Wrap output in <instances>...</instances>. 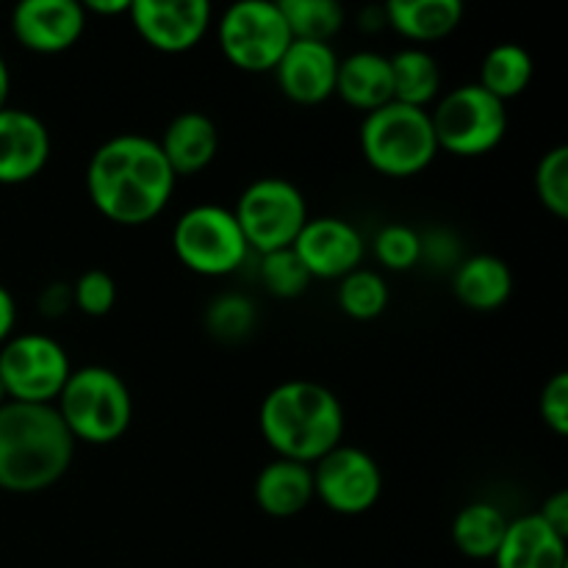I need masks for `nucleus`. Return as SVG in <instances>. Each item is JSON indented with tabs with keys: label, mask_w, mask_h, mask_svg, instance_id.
<instances>
[{
	"label": "nucleus",
	"mask_w": 568,
	"mask_h": 568,
	"mask_svg": "<svg viewBox=\"0 0 568 568\" xmlns=\"http://www.w3.org/2000/svg\"><path fill=\"white\" fill-rule=\"evenodd\" d=\"M175 181L159 142L139 133L103 142L87 166V192L94 209L128 227L153 222L170 203Z\"/></svg>",
	"instance_id": "obj_1"
},
{
	"label": "nucleus",
	"mask_w": 568,
	"mask_h": 568,
	"mask_svg": "<svg viewBox=\"0 0 568 568\" xmlns=\"http://www.w3.org/2000/svg\"><path fill=\"white\" fill-rule=\"evenodd\" d=\"M75 438L53 405H0V491L39 494L70 471Z\"/></svg>",
	"instance_id": "obj_2"
},
{
	"label": "nucleus",
	"mask_w": 568,
	"mask_h": 568,
	"mask_svg": "<svg viewBox=\"0 0 568 568\" xmlns=\"http://www.w3.org/2000/svg\"><path fill=\"white\" fill-rule=\"evenodd\" d=\"M258 427L277 458L314 466L344 442V408L314 381H286L261 403Z\"/></svg>",
	"instance_id": "obj_3"
},
{
	"label": "nucleus",
	"mask_w": 568,
	"mask_h": 568,
	"mask_svg": "<svg viewBox=\"0 0 568 568\" xmlns=\"http://www.w3.org/2000/svg\"><path fill=\"white\" fill-rule=\"evenodd\" d=\"M53 408L75 442L114 444L131 427L133 399L125 381L105 366L72 369Z\"/></svg>",
	"instance_id": "obj_4"
},
{
	"label": "nucleus",
	"mask_w": 568,
	"mask_h": 568,
	"mask_svg": "<svg viewBox=\"0 0 568 568\" xmlns=\"http://www.w3.org/2000/svg\"><path fill=\"white\" fill-rule=\"evenodd\" d=\"M361 153L381 175H419L438 155L430 111L394 100L383 109L369 111L361 122Z\"/></svg>",
	"instance_id": "obj_5"
},
{
	"label": "nucleus",
	"mask_w": 568,
	"mask_h": 568,
	"mask_svg": "<svg viewBox=\"0 0 568 568\" xmlns=\"http://www.w3.org/2000/svg\"><path fill=\"white\" fill-rule=\"evenodd\" d=\"M438 150L475 159L497 148L508 133V109L480 83H466L438 100L430 111Z\"/></svg>",
	"instance_id": "obj_6"
},
{
	"label": "nucleus",
	"mask_w": 568,
	"mask_h": 568,
	"mask_svg": "<svg viewBox=\"0 0 568 568\" xmlns=\"http://www.w3.org/2000/svg\"><path fill=\"white\" fill-rule=\"evenodd\" d=\"M233 216L247 247L258 255L292 247L311 220L303 192L286 178H258L250 183L239 197Z\"/></svg>",
	"instance_id": "obj_7"
},
{
	"label": "nucleus",
	"mask_w": 568,
	"mask_h": 568,
	"mask_svg": "<svg viewBox=\"0 0 568 568\" xmlns=\"http://www.w3.org/2000/svg\"><path fill=\"white\" fill-rule=\"evenodd\" d=\"M172 247L186 270L205 277L233 275L250 253L236 216L222 205L189 209L175 222Z\"/></svg>",
	"instance_id": "obj_8"
},
{
	"label": "nucleus",
	"mask_w": 568,
	"mask_h": 568,
	"mask_svg": "<svg viewBox=\"0 0 568 568\" xmlns=\"http://www.w3.org/2000/svg\"><path fill=\"white\" fill-rule=\"evenodd\" d=\"M220 48L236 70L272 72L292 44L286 20L272 0H239L216 26Z\"/></svg>",
	"instance_id": "obj_9"
},
{
	"label": "nucleus",
	"mask_w": 568,
	"mask_h": 568,
	"mask_svg": "<svg viewBox=\"0 0 568 568\" xmlns=\"http://www.w3.org/2000/svg\"><path fill=\"white\" fill-rule=\"evenodd\" d=\"M70 372L64 347L42 333L11 336L0 347V383L9 403L53 405Z\"/></svg>",
	"instance_id": "obj_10"
},
{
	"label": "nucleus",
	"mask_w": 568,
	"mask_h": 568,
	"mask_svg": "<svg viewBox=\"0 0 568 568\" xmlns=\"http://www.w3.org/2000/svg\"><path fill=\"white\" fill-rule=\"evenodd\" d=\"M314 475V497L325 503L338 516H361L372 510L381 499L383 475L369 453L349 444L336 449L311 466Z\"/></svg>",
	"instance_id": "obj_11"
},
{
	"label": "nucleus",
	"mask_w": 568,
	"mask_h": 568,
	"mask_svg": "<svg viewBox=\"0 0 568 568\" xmlns=\"http://www.w3.org/2000/svg\"><path fill=\"white\" fill-rule=\"evenodd\" d=\"M128 14L150 48L170 55L197 48L211 26L205 0H133Z\"/></svg>",
	"instance_id": "obj_12"
},
{
	"label": "nucleus",
	"mask_w": 568,
	"mask_h": 568,
	"mask_svg": "<svg viewBox=\"0 0 568 568\" xmlns=\"http://www.w3.org/2000/svg\"><path fill=\"white\" fill-rule=\"evenodd\" d=\"M292 250L303 261L305 272L320 281H342L349 272L361 270L366 244L358 227L338 216H316L305 222Z\"/></svg>",
	"instance_id": "obj_13"
},
{
	"label": "nucleus",
	"mask_w": 568,
	"mask_h": 568,
	"mask_svg": "<svg viewBox=\"0 0 568 568\" xmlns=\"http://www.w3.org/2000/svg\"><path fill=\"white\" fill-rule=\"evenodd\" d=\"M83 31L87 11L75 0H22L11 11V33L31 53H64Z\"/></svg>",
	"instance_id": "obj_14"
},
{
	"label": "nucleus",
	"mask_w": 568,
	"mask_h": 568,
	"mask_svg": "<svg viewBox=\"0 0 568 568\" xmlns=\"http://www.w3.org/2000/svg\"><path fill=\"white\" fill-rule=\"evenodd\" d=\"M272 72H275L277 87L288 100L300 105H316L336 94L338 55L325 42L292 39V44Z\"/></svg>",
	"instance_id": "obj_15"
},
{
	"label": "nucleus",
	"mask_w": 568,
	"mask_h": 568,
	"mask_svg": "<svg viewBox=\"0 0 568 568\" xmlns=\"http://www.w3.org/2000/svg\"><path fill=\"white\" fill-rule=\"evenodd\" d=\"M50 159V133L37 114L26 109H0V183H28Z\"/></svg>",
	"instance_id": "obj_16"
},
{
	"label": "nucleus",
	"mask_w": 568,
	"mask_h": 568,
	"mask_svg": "<svg viewBox=\"0 0 568 568\" xmlns=\"http://www.w3.org/2000/svg\"><path fill=\"white\" fill-rule=\"evenodd\" d=\"M159 150L166 159L175 178L203 172L220 150V131L214 120L203 111H183L170 125L164 128V136L159 139Z\"/></svg>",
	"instance_id": "obj_17"
},
{
	"label": "nucleus",
	"mask_w": 568,
	"mask_h": 568,
	"mask_svg": "<svg viewBox=\"0 0 568 568\" xmlns=\"http://www.w3.org/2000/svg\"><path fill=\"white\" fill-rule=\"evenodd\" d=\"M258 508L272 519H292L303 514L314 499V475L311 466L294 460H272L258 471L253 486Z\"/></svg>",
	"instance_id": "obj_18"
},
{
	"label": "nucleus",
	"mask_w": 568,
	"mask_h": 568,
	"mask_svg": "<svg viewBox=\"0 0 568 568\" xmlns=\"http://www.w3.org/2000/svg\"><path fill=\"white\" fill-rule=\"evenodd\" d=\"M497 568H566V538L549 530L538 514L508 525L497 558Z\"/></svg>",
	"instance_id": "obj_19"
},
{
	"label": "nucleus",
	"mask_w": 568,
	"mask_h": 568,
	"mask_svg": "<svg viewBox=\"0 0 568 568\" xmlns=\"http://www.w3.org/2000/svg\"><path fill=\"white\" fill-rule=\"evenodd\" d=\"M336 94L347 105L361 111H377L394 100V83H392V64L386 55L361 53L347 55L338 61V75H336Z\"/></svg>",
	"instance_id": "obj_20"
},
{
	"label": "nucleus",
	"mask_w": 568,
	"mask_h": 568,
	"mask_svg": "<svg viewBox=\"0 0 568 568\" xmlns=\"http://www.w3.org/2000/svg\"><path fill=\"white\" fill-rule=\"evenodd\" d=\"M453 292L466 308L497 311L514 294V275L497 255H471L460 258V264L455 266Z\"/></svg>",
	"instance_id": "obj_21"
},
{
	"label": "nucleus",
	"mask_w": 568,
	"mask_h": 568,
	"mask_svg": "<svg viewBox=\"0 0 568 568\" xmlns=\"http://www.w3.org/2000/svg\"><path fill=\"white\" fill-rule=\"evenodd\" d=\"M386 26L410 42H436L449 37L464 20L460 0H388Z\"/></svg>",
	"instance_id": "obj_22"
},
{
	"label": "nucleus",
	"mask_w": 568,
	"mask_h": 568,
	"mask_svg": "<svg viewBox=\"0 0 568 568\" xmlns=\"http://www.w3.org/2000/svg\"><path fill=\"white\" fill-rule=\"evenodd\" d=\"M508 516L491 503H471L455 516L453 541L466 558L494 560L508 532Z\"/></svg>",
	"instance_id": "obj_23"
},
{
	"label": "nucleus",
	"mask_w": 568,
	"mask_h": 568,
	"mask_svg": "<svg viewBox=\"0 0 568 568\" xmlns=\"http://www.w3.org/2000/svg\"><path fill=\"white\" fill-rule=\"evenodd\" d=\"M392 64L394 103L427 109L442 89V70L427 50L408 48L388 59Z\"/></svg>",
	"instance_id": "obj_24"
},
{
	"label": "nucleus",
	"mask_w": 568,
	"mask_h": 568,
	"mask_svg": "<svg viewBox=\"0 0 568 568\" xmlns=\"http://www.w3.org/2000/svg\"><path fill=\"white\" fill-rule=\"evenodd\" d=\"M532 81V59L525 48L514 42L497 44L486 53L480 67V87L497 100L508 103L519 98Z\"/></svg>",
	"instance_id": "obj_25"
},
{
	"label": "nucleus",
	"mask_w": 568,
	"mask_h": 568,
	"mask_svg": "<svg viewBox=\"0 0 568 568\" xmlns=\"http://www.w3.org/2000/svg\"><path fill=\"white\" fill-rule=\"evenodd\" d=\"M292 39L331 42L344 26V9L336 0H277Z\"/></svg>",
	"instance_id": "obj_26"
},
{
	"label": "nucleus",
	"mask_w": 568,
	"mask_h": 568,
	"mask_svg": "<svg viewBox=\"0 0 568 568\" xmlns=\"http://www.w3.org/2000/svg\"><path fill=\"white\" fill-rule=\"evenodd\" d=\"M338 308L358 322H372L388 308V286L377 272L355 270L338 281Z\"/></svg>",
	"instance_id": "obj_27"
},
{
	"label": "nucleus",
	"mask_w": 568,
	"mask_h": 568,
	"mask_svg": "<svg viewBox=\"0 0 568 568\" xmlns=\"http://www.w3.org/2000/svg\"><path fill=\"white\" fill-rule=\"evenodd\" d=\"M205 327L216 342H244L255 327V305L242 294H222L205 311Z\"/></svg>",
	"instance_id": "obj_28"
},
{
	"label": "nucleus",
	"mask_w": 568,
	"mask_h": 568,
	"mask_svg": "<svg viewBox=\"0 0 568 568\" xmlns=\"http://www.w3.org/2000/svg\"><path fill=\"white\" fill-rule=\"evenodd\" d=\"M258 275L266 292H270L272 297L281 300L300 297V294L308 292L311 286V275L305 272L303 261L297 258V253H294L292 247L261 255Z\"/></svg>",
	"instance_id": "obj_29"
},
{
	"label": "nucleus",
	"mask_w": 568,
	"mask_h": 568,
	"mask_svg": "<svg viewBox=\"0 0 568 568\" xmlns=\"http://www.w3.org/2000/svg\"><path fill=\"white\" fill-rule=\"evenodd\" d=\"M536 194L558 220L568 216V148H552L536 166Z\"/></svg>",
	"instance_id": "obj_30"
},
{
	"label": "nucleus",
	"mask_w": 568,
	"mask_h": 568,
	"mask_svg": "<svg viewBox=\"0 0 568 568\" xmlns=\"http://www.w3.org/2000/svg\"><path fill=\"white\" fill-rule=\"evenodd\" d=\"M372 250L381 266L392 272H408L422 264V233L408 225H386L375 236Z\"/></svg>",
	"instance_id": "obj_31"
},
{
	"label": "nucleus",
	"mask_w": 568,
	"mask_h": 568,
	"mask_svg": "<svg viewBox=\"0 0 568 568\" xmlns=\"http://www.w3.org/2000/svg\"><path fill=\"white\" fill-rule=\"evenodd\" d=\"M116 303V283L109 272L103 270H89L72 283V305L81 314L100 320V316L111 314Z\"/></svg>",
	"instance_id": "obj_32"
},
{
	"label": "nucleus",
	"mask_w": 568,
	"mask_h": 568,
	"mask_svg": "<svg viewBox=\"0 0 568 568\" xmlns=\"http://www.w3.org/2000/svg\"><path fill=\"white\" fill-rule=\"evenodd\" d=\"M538 410H541V419L555 436H566L568 433V375L558 372V375L549 377V383L544 386L541 399H538Z\"/></svg>",
	"instance_id": "obj_33"
},
{
	"label": "nucleus",
	"mask_w": 568,
	"mask_h": 568,
	"mask_svg": "<svg viewBox=\"0 0 568 568\" xmlns=\"http://www.w3.org/2000/svg\"><path fill=\"white\" fill-rule=\"evenodd\" d=\"M455 258L460 261V253L449 233L433 231L422 236V261H436L438 266H453Z\"/></svg>",
	"instance_id": "obj_34"
},
{
	"label": "nucleus",
	"mask_w": 568,
	"mask_h": 568,
	"mask_svg": "<svg viewBox=\"0 0 568 568\" xmlns=\"http://www.w3.org/2000/svg\"><path fill=\"white\" fill-rule=\"evenodd\" d=\"M70 308H75V305H72V286H67V283H50V286H44L42 294H39V311H42L48 320H59V316H64Z\"/></svg>",
	"instance_id": "obj_35"
},
{
	"label": "nucleus",
	"mask_w": 568,
	"mask_h": 568,
	"mask_svg": "<svg viewBox=\"0 0 568 568\" xmlns=\"http://www.w3.org/2000/svg\"><path fill=\"white\" fill-rule=\"evenodd\" d=\"M538 519L560 538H568V491H555L538 510Z\"/></svg>",
	"instance_id": "obj_36"
},
{
	"label": "nucleus",
	"mask_w": 568,
	"mask_h": 568,
	"mask_svg": "<svg viewBox=\"0 0 568 568\" xmlns=\"http://www.w3.org/2000/svg\"><path fill=\"white\" fill-rule=\"evenodd\" d=\"M17 322V305L14 297L9 294V288L0 286V344H6L11 338Z\"/></svg>",
	"instance_id": "obj_37"
},
{
	"label": "nucleus",
	"mask_w": 568,
	"mask_h": 568,
	"mask_svg": "<svg viewBox=\"0 0 568 568\" xmlns=\"http://www.w3.org/2000/svg\"><path fill=\"white\" fill-rule=\"evenodd\" d=\"M131 9V0H89L83 3V11H92V14L114 17V14H128Z\"/></svg>",
	"instance_id": "obj_38"
},
{
	"label": "nucleus",
	"mask_w": 568,
	"mask_h": 568,
	"mask_svg": "<svg viewBox=\"0 0 568 568\" xmlns=\"http://www.w3.org/2000/svg\"><path fill=\"white\" fill-rule=\"evenodd\" d=\"M9 89H11L9 67H6L3 55H0V109H6V100H9Z\"/></svg>",
	"instance_id": "obj_39"
},
{
	"label": "nucleus",
	"mask_w": 568,
	"mask_h": 568,
	"mask_svg": "<svg viewBox=\"0 0 568 568\" xmlns=\"http://www.w3.org/2000/svg\"><path fill=\"white\" fill-rule=\"evenodd\" d=\"M6 403H9V394H6L3 383H0V405H6Z\"/></svg>",
	"instance_id": "obj_40"
}]
</instances>
